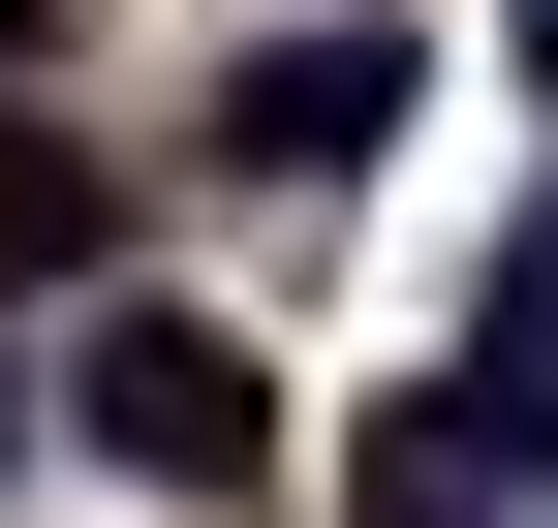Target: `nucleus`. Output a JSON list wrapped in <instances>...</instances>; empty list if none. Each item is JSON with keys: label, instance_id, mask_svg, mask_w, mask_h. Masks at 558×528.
<instances>
[{"label": "nucleus", "instance_id": "f257e3e1", "mask_svg": "<svg viewBox=\"0 0 558 528\" xmlns=\"http://www.w3.org/2000/svg\"><path fill=\"white\" fill-rule=\"evenodd\" d=\"M62 405H94V467H124V497H279V373L218 343V311H156V280L62 343Z\"/></svg>", "mask_w": 558, "mask_h": 528}, {"label": "nucleus", "instance_id": "f03ea898", "mask_svg": "<svg viewBox=\"0 0 558 528\" xmlns=\"http://www.w3.org/2000/svg\"><path fill=\"white\" fill-rule=\"evenodd\" d=\"M218 156H279V187H341V156H403V32H279L248 94H218Z\"/></svg>", "mask_w": 558, "mask_h": 528}, {"label": "nucleus", "instance_id": "7ed1b4c3", "mask_svg": "<svg viewBox=\"0 0 558 528\" xmlns=\"http://www.w3.org/2000/svg\"><path fill=\"white\" fill-rule=\"evenodd\" d=\"M0 311H124V156H32L0 124Z\"/></svg>", "mask_w": 558, "mask_h": 528}, {"label": "nucleus", "instance_id": "20e7f679", "mask_svg": "<svg viewBox=\"0 0 558 528\" xmlns=\"http://www.w3.org/2000/svg\"><path fill=\"white\" fill-rule=\"evenodd\" d=\"M497 497H527V467H497V435H465V405H403L373 467H341V528H497Z\"/></svg>", "mask_w": 558, "mask_h": 528}, {"label": "nucleus", "instance_id": "39448f33", "mask_svg": "<svg viewBox=\"0 0 558 528\" xmlns=\"http://www.w3.org/2000/svg\"><path fill=\"white\" fill-rule=\"evenodd\" d=\"M0 467H32V343H0Z\"/></svg>", "mask_w": 558, "mask_h": 528}, {"label": "nucleus", "instance_id": "423d86ee", "mask_svg": "<svg viewBox=\"0 0 558 528\" xmlns=\"http://www.w3.org/2000/svg\"><path fill=\"white\" fill-rule=\"evenodd\" d=\"M0 62H62V0H0Z\"/></svg>", "mask_w": 558, "mask_h": 528}, {"label": "nucleus", "instance_id": "0eeeda50", "mask_svg": "<svg viewBox=\"0 0 558 528\" xmlns=\"http://www.w3.org/2000/svg\"><path fill=\"white\" fill-rule=\"evenodd\" d=\"M341 32H373V0H341Z\"/></svg>", "mask_w": 558, "mask_h": 528}]
</instances>
